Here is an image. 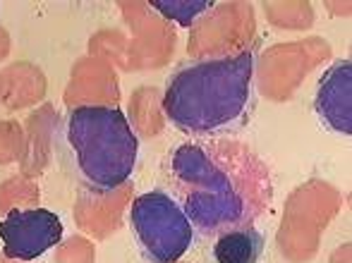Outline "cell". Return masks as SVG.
<instances>
[{"mask_svg":"<svg viewBox=\"0 0 352 263\" xmlns=\"http://www.w3.org/2000/svg\"><path fill=\"white\" fill-rule=\"evenodd\" d=\"M173 198L187 213L195 235L254 227L274 198L271 170L252 148L235 141L182 144L168 156Z\"/></svg>","mask_w":352,"mask_h":263,"instance_id":"obj_1","label":"cell"},{"mask_svg":"<svg viewBox=\"0 0 352 263\" xmlns=\"http://www.w3.org/2000/svg\"><path fill=\"white\" fill-rule=\"evenodd\" d=\"M256 108V53L204 58L177 67L163 93V113L182 134L232 137L250 125Z\"/></svg>","mask_w":352,"mask_h":263,"instance_id":"obj_2","label":"cell"},{"mask_svg":"<svg viewBox=\"0 0 352 263\" xmlns=\"http://www.w3.org/2000/svg\"><path fill=\"white\" fill-rule=\"evenodd\" d=\"M58 156L89 194H111L132 177L140 139L120 108L79 106L58 130Z\"/></svg>","mask_w":352,"mask_h":263,"instance_id":"obj_3","label":"cell"},{"mask_svg":"<svg viewBox=\"0 0 352 263\" xmlns=\"http://www.w3.org/2000/svg\"><path fill=\"white\" fill-rule=\"evenodd\" d=\"M130 225L148 263H175L195 242V227L187 213L161 190L146 192L132 201Z\"/></svg>","mask_w":352,"mask_h":263,"instance_id":"obj_4","label":"cell"},{"mask_svg":"<svg viewBox=\"0 0 352 263\" xmlns=\"http://www.w3.org/2000/svg\"><path fill=\"white\" fill-rule=\"evenodd\" d=\"M65 225L46 208H14L0 220V242L8 259L34 261L58 247Z\"/></svg>","mask_w":352,"mask_h":263,"instance_id":"obj_5","label":"cell"},{"mask_svg":"<svg viewBox=\"0 0 352 263\" xmlns=\"http://www.w3.org/2000/svg\"><path fill=\"white\" fill-rule=\"evenodd\" d=\"M314 111L329 130L352 134V62L338 60L319 79Z\"/></svg>","mask_w":352,"mask_h":263,"instance_id":"obj_6","label":"cell"},{"mask_svg":"<svg viewBox=\"0 0 352 263\" xmlns=\"http://www.w3.org/2000/svg\"><path fill=\"white\" fill-rule=\"evenodd\" d=\"M264 251V235L256 227L221 232L213 242L216 263H256Z\"/></svg>","mask_w":352,"mask_h":263,"instance_id":"obj_7","label":"cell"},{"mask_svg":"<svg viewBox=\"0 0 352 263\" xmlns=\"http://www.w3.org/2000/svg\"><path fill=\"white\" fill-rule=\"evenodd\" d=\"M151 8L158 10L163 17L173 19V22L182 24V27H192L206 10L213 8V3H199V0H151Z\"/></svg>","mask_w":352,"mask_h":263,"instance_id":"obj_8","label":"cell"}]
</instances>
